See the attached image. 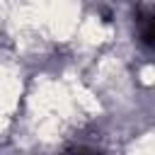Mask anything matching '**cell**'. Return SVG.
<instances>
[{
	"label": "cell",
	"mask_w": 155,
	"mask_h": 155,
	"mask_svg": "<svg viewBox=\"0 0 155 155\" xmlns=\"http://www.w3.org/2000/svg\"><path fill=\"white\" fill-rule=\"evenodd\" d=\"M140 41L145 46L155 48V15H143L140 17Z\"/></svg>",
	"instance_id": "obj_1"
}]
</instances>
